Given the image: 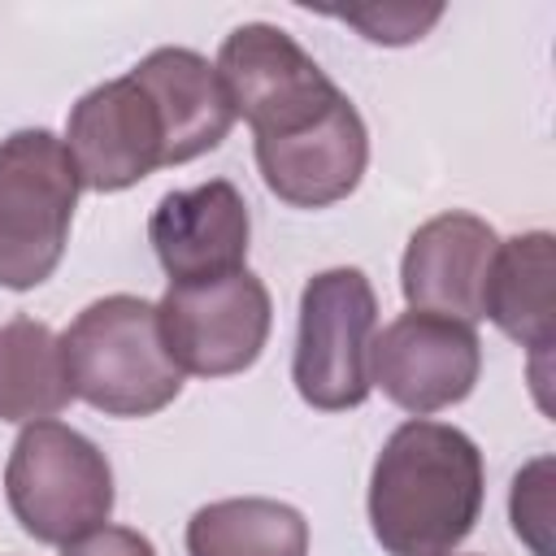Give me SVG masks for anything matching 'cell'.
Instances as JSON below:
<instances>
[{
  "mask_svg": "<svg viewBox=\"0 0 556 556\" xmlns=\"http://www.w3.org/2000/svg\"><path fill=\"white\" fill-rule=\"evenodd\" d=\"M130 78L152 96L161 113L165 165H187L230 135L235 109L208 56L191 48H156L130 70Z\"/></svg>",
  "mask_w": 556,
  "mask_h": 556,
  "instance_id": "cell-13",
  "label": "cell"
},
{
  "mask_svg": "<svg viewBox=\"0 0 556 556\" xmlns=\"http://www.w3.org/2000/svg\"><path fill=\"white\" fill-rule=\"evenodd\" d=\"M478 374V330L456 317L408 308L369 343V387H382V395L413 417L460 404Z\"/></svg>",
  "mask_w": 556,
  "mask_h": 556,
  "instance_id": "cell-8",
  "label": "cell"
},
{
  "mask_svg": "<svg viewBox=\"0 0 556 556\" xmlns=\"http://www.w3.org/2000/svg\"><path fill=\"white\" fill-rule=\"evenodd\" d=\"M378 334V295L352 265L321 269L300 291V334L291 382L308 408L343 413L369 400V343Z\"/></svg>",
  "mask_w": 556,
  "mask_h": 556,
  "instance_id": "cell-5",
  "label": "cell"
},
{
  "mask_svg": "<svg viewBox=\"0 0 556 556\" xmlns=\"http://www.w3.org/2000/svg\"><path fill=\"white\" fill-rule=\"evenodd\" d=\"M13 521L35 539L65 547L100 530L113 513V469L104 452L65 421H30L4 465Z\"/></svg>",
  "mask_w": 556,
  "mask_h": 556,
  "instance_id": "cell-3",
  "label": "cell"
},
{
  "mask_svg": "<svg viewBox=\"0 0 556 556\" xmlns=\"http://www.w3.org/2000/svg\"><path fill=\"white\" fill-rule=\"evenodd\" d=\"M547 460H534L526 465L517 478H513V530L539 552V556H552V543H547V521H552V508H547Z\"/></svg>",
  "mask_w": 556,
  "mask_h": 556,
  "instance_id": "cell-18",
  "label": "cell"
},
{
  "mask_svg": "<svg viewBox=\"0 0 556 556\" xmlns=\"http://www.w3.org/2000/svg\"><path fill=\"white\" fill-rule=\"evenodd\" d=\"M65 152L87 191H126L165 165V126L152 96L126 74L91 87L65 122Z\"/></svg>",
  "mask_w": 556,
  "mask_h": 556,
  "instance_id": "cell-9",
  "label": "cell"
},
{
  "mask_svg": "<svg viewBox=\"0 0 556 556\" xmlns=\"http://www.w3.org/2000/svg\"><path fill=\"white\" fill-rule=\"evenodd\" d=\"M334 17L356 26L369 43H413L443 17V4H426V9H413V4H365V9H339Z\"/></svg>",
  "mask_w": 556,
  "mask_h": 556,
  "instance_id": "cell-17",
  "label": "cell"
},
{
  "mask_svg": "<svg viewBox=\"0 0 556 556\" xmlns=\"http://www.w3.org/2000/svg\"><path fill=\"white\" fill-rule=\"evenodd\" d=\"M187 556H308V521L261 495L217 500L191 513Z\"/></svg>",
  "mask_w": 556,
  "mask_h": 556,
  "instance_id": "cell-16",
  "label": "cell"
},
{
  "mask_svg": "<svg viewBox=\"0 0 556 556\" xmlns=\"http://www.w3.org/2000/svg\"><path fill=\"white\" fill-rule=\"evenodd\" d=\"M169 361L195 378H230L256 365L274 304L252 269H235L204 282H169L156 304Z\"/></svg>",
  "mask_w": 556,
  "mask_h": 556,
  "instance_id": "cell-7",
  "label": "cell"
},
{
  "mask_svg": "<svg viewBox=\"0 0 556 556\" xmlns=\"http://www.w3.org/2000/svg\"><path fill=\"white\" fill-rule=\"evenodd\" d=\"M74 400L61 339L35 321L13 317L0 326V421H48Z\"/></svg>",
  "mask_w": 556,
  "mask_h": 556,
  "instance_id": "cell-15",
  "label": "cell"
},
{
  "mask_svg": "<svg viewBox=\"0 0 556 556\" xmlns=\"http://www.w3.org/2000/svg\"><path fill=\"white\" fill-rule=\"evenodd\" d=\"M495 248V230L473 213H439L421 222L400 261V291L408 308L473 326L482 317V287Z\"/></svg>",
  "mask_w": 556,
  "mask_h": 556,
  "instance_id": "cell-12",
  "label": "cell"
},
{
  "mask_svg": "<svg viewBox=\"0 0 556 556\" xmlns=\"http://www.w3.org/2000/svg\"><path fill=\"white\" fill-rule=\"evenodd\" d=\"M252 217L235 182L213 178L191 191H169L148 217V243L169 282H204L243 269Z\"/></svg>",
  "mask_w": 556,
  "mask_h": 556,
  "instance_id": "cell-11",
  "label": "cell"
},
{
  "mask_svg": "<svg viewBox=\"0 0 556 556\" xmlns=\"http://www.w3.org/2000/svg\"><path fill=\"white\" fill-rule=\"evenodd\" d=\"M556 261L552 235L530 230L504 239L495 248L486 287H482V317H491L513 343L530 352H547L556 334Z\"/></svg>",
  "mask_w": 556,
  "mask_h": 556,
  "instance_id": "cell-14",
  "label": "cell"
},
{
  "mask_svg": "<svg viewBox=\"0 0 556 556\" xmlns=\"http://www.w3.org/2000/svg\"><path fill=\"white\" fill-rule=\"evenodd\" d=\"M78 169L52 130L0 139V287L30 291L61 265L78 208Z\"/></svg>",
  "mask_w": 556,
  "mask_h": 556,
  "instance_id": "cell-4",
  "label": "cell"
},
{
  "mask_svg": "<svg viewBox=\"0 0 556 556\" xmlns=\"http://www.w3.org/2000/svg\"><path fill=\"white\" fill-rule=\"evenodd\" d=\"M486 495L478 443L447 426L413 417L391 430L369 473V526L387 556H452Z\"/></svg>",
  "mask_w": 556,
  "mask_h": 556,
  "instance_id": "cell-1",
  "label": "cell"
},
{
  "mask_svg": "<svg viewBox=\"0 0 556 556\" xmlns=\"http://www.w3.org/2000/svg\"><path fill=\"white\" fill-rule=\"evenodd\" d=\"M369 165V130L348 96L334 100L313 126L256 139V169L265 187L291 208H330L348 200Z\"/></svg>",
  "mask_w": 556,
  "mask_h": 556,
  "instance_id": "cell-10",
  "label": "cell"
},
{
  "mask_svg": "<svg viewBox=\"0 0 556 556\" xmlns=\"http://www.w3.org/2000/svg\"><path fill=\"white\" fill-rule=\"evenodd\" d=\"M70 387L104 417H152L182 391L169 361L156 304L139 295H104L87 304L61 334Z\"/></svg>",
  "mask_w": 556,
  "mask_h": 556,
  "instance_id": "cell-2",
  "label": "cell"
},
{
  "mask_svg": "<svg viewBox=\"0 0 556 556\" xmlns=\"http://www.w3.org/2000/svg\"><path fill=\"white\" fill-rule=\"evenodd\" d=\"M61 556H156L152 539L130 526H100L61 547Z\"/></svg>",
  "mask_w": 556,
  "mask_h": 556,
  "instance_id": "cell-19",
  "label": "cell"
},
{
  "mask_svg": "<svg viewBox=\"0 0 556 556\" xmlns=\"http://www.w3.org/2000/svg\"><path fill=\"white\" fill-rule=\"evenodd\" d=\"M217 78L230 96L235 117H243L256 139L295 135L330 113L343 96L330 74L269 22H243L222 39Z\"/></svg>",
  "mask_w": 556,
  "mask_h": 556,
  "instance_id": "cell-6",
  "label": "cell"
}]
</instances>
